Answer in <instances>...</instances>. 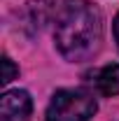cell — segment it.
<instances>
[{
    "label": "cell",
    "mask_w": 119,
    "mask_h": 121,
    "mask_svg": "<svg viewBox=\"0 0 119 121\" xmlns=\"http://www.w3.org/2000/svg\"><path fill=\"white\" fill-rule=\"evenodd\" d=\"M56 47L73 63L91 58L103 40V16L91 0H65L56 16Z\"/></svg>",
    "instance_id": "6da1fadb"
},
{
    "label": "cell",
    "mask_w": 119,
    "mask_h": 121,
    "mask_svg": "<svg viewBox=\"0 0 119 121\" xmlns=\"http://www.w3.org/2000/svg\"><path fill=\"white\" fill-rule=\"evenodd\" d=\"M96 98L82 89L56 91L47 107V121H89L96 114Z\"/></svg>",
    "instance_id": "7a4b0ae2"
},
{
    "label": "cell",
    "mask_w": 119,
    "mask_h": 121,
    "mask_svg": "<svg viewBox=\"0 0 119 121\" xmlns=\"http://www.w3.org/2000/svg\"><path fill=\"white\" fill-rule=\"evenodd\" d=\"M33 100L26 91H5L0 98V121H28Z\"/></svg>",
    "instance_id": "3957f363"
},
{
    "label": "cell",
    "mask_w": 119,
    "mask_h": 121,
    "mask_svg": "<svg viewBox=\"0 0 119 121\" xmlns=\"http://www.w3.org/2000/svg\"><path fill=\"white\" fill-rule=\"evenodd\" d=\"M96 86L103 95H119V65H105L96 75Z\"/></svg>",
    "instance_id": "277c9868"
},
{
    "label": "cell",
    "mask_w": 119,
    "mask_h": 121,
    "mask_svg": "<svg viewBox=\"0 0 119 121\" xmlns=\"http://www.w3.org/2000/svg\"><path fill=\"white\" fill-rule=\"evenodd\" d=\"M16 75H19V70H16V65L12 63V58L9 56H2V77H0V82L2 84H9Z\"/></svg>",
    "instance_id": "5b68a950"
},
{
    "label": "cell",
    "mask_w": 119,
    "mask_h": 121,
    "mask_svg": "<svg viewBox=\"0 0 119 121\" xmlns=\"http://www.w3.org/2000/svg\"><path fill=\"white\" fill-rule=\"evenodd\" d=\"M114 40H117V44H119V14L114 16Z\"/></svg>",
    "instance_id": "8992f818"
}]
</instances>
